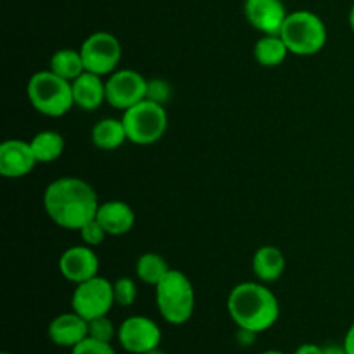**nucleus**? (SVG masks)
Listing matches in <instances>:
<instances>
[{
	"label": "nucleus",
	"instance_id": "1",
	"mask_svg": "<svg viewBox=\"0 0 354 354\" xmlns=\"http://www.w3.org/2000/svg\"><path fill=\"white\" fill-rule=\"evenodd\" d=\"M99 197L95 189L78 176H61L47 185L44 207L52 221L66 230H76L97 216Z\"/></svg>",
	"mask_w": 354,
	"mask_h": 354
},
{
	"label": "nucleus",
	"instance_id": "2",
	"mask_svg": "<svg viewBox=\"0 0 354 354\" xmlns=\"http://www.w3.org/2000/svg\"><path fill=\"white\" fill-rule=\"evenodd\" d=\"M227 310L237 328L261 334L280 318V303L272 289L263 282H242L230 290Z\"/></svg>",
	"mask_w": 354,
	"mask_h": 354
},
{
	"label": "nucleus",
	"instance_id": "3",
	"mask_svg": "<svg viewBox=\"0 0 354 354\" xmlns=\"http://www.w3.org/2000/svg\"><path fill=\"white\" fill-rule=\"evenodd\" d=\"M154 289L158 311L166 324L183 325L192 318L196 290L185 273L171 268Z\"/></svg>",
	"mask_w": 354,
	"mask_h": 354
},
{
	"label": "nucleus",
	"instance_id": "4",
	"mask_svg": "<svg viewBox=\"0 0 354 354\" xmlns=\"http://www.w3.org/2000/svg\"><path fill=\"white\" fill-rule=\"evenodd\" d=\"M28 100L37 113L48 118H61L75 107L71 82L50 69L31 75L26 85Z\"/></svg>",
	"mask_w": 354,
	"mask_h": 354
},
{
	"label": "nucleus",
	"instance_id": "5",
	"mask_svg": "<svg viewBox=\"0 0 354 354\" xmlns=\"http://www.w3.org/2000/svg\"><path fill=\"white\" fill-rule=\"evenodd\" d=\"M280 37L289 47L290 54L310 57L322 52L327 44V26L318 14L311 10L289 12Z\"/></svg>",
	"mask_w": 354,
	"mask_h": 354
},
{
	"label": "nucleus",
	"instance_id": "6",
	"mask_svg": "<svg viewBox=\"0 0 354 354\" xmlns=\"http://www.w3.org/2000/svg\"><path fill=\"white\" fill-rule=\"evenodd\" d=\"M121 120H123L128 140L137 145L156 144L165 137L168 130L166 107L147 99L123 111Z\"/></svg>",
	"mask_w": 354,
	"mask_h": 354
},
{
	"label": "nucleus",
	"instance_id": "7",
	"mask_svg": "<svg viewBox=\"0 0 354 354\" xmlns=\"http://www.w3.org/2000/svg\"><path fill=\"white\" fill-rule=\"evenodd\" d=\"M116 304L113 292V282L97 275L93 279L78 283L73 290L71 308L85 320L106 317Z\"/></svg>",
	"mask_w": 354,
	"mask_h": 354
},
{
	"label": "nucleus",
	"instance_id": "8",
	"mask_svg": "<svg viewBox=\"0 0 354 354\" xmlns=\"http://www.w3.org/2000/svg\"><path fill=\"white\" fill-rule=\"evenodd\" d=\"M85 71L95 73L99 76H109L118 69L121 62V44L109 31H95L83 40L82 47Z\"/></svg>",
	"mask_w": 354,
	"mask_h": 354
},
{
	"label": "nucleus",
	"instance_id": "9",
	"mask_svg": "<svg viewBox=\"0 0 354 354\" xmlns=\"http://www.w3.org/2000/svg\"><path fill=\"white\" fill-rule=\"evenodd\" d=\"M147 97V78L135 69H116L106 80V102L118 111H127Z\"/></svg>",
	"mask_w": 354,
	"mask_h": 354
},
{
	"label": "nucleus",
	"instance_id": "10",
	"mask_svg": "<svg viewBox=\"0 0 354 354\" xmlns=\"http://www.w3.org/2000/svg\"><path fill=\"white\" fill-rule=\"evenodd\" d=\"M118 342L130 354H145L161 346V328L152 318L133 315L121 322L118 327Z\"/></svg>",
	"mask_w": 354,
	"mask_h": 354
},
{
	"label": "nucleus",
	"instance_id": "11",
	"mask_svg": "<svg viewBox=\"0 0 354 354\" xmlns=\"http://www.w3.org/2000/svg\"><path fill=\"white\" fill-rule=\"evenodd\" d=\"M100 259L95 249L90 245H73L68 248L59 258V272L68 282L78 283L99 275Z\"/></svg>",
	"mask_w": 354,
	"mask_h": 354
},
{
	"label": "nucleus",
	"instance_id": "12",
	"mask_svg": "<svg viewBox=\"0 0 354 354\" xmlns=\"http://www.w3.org/2000/svg\"><path fill=\"white\" fill-rule=\"evenodd\" d=\"M244 16L263 35H280L287 12L282 0H244Z\"/></svg>",
	"mask_w": 354,
	"mask_h": 354
},
{
	"label": "nucleus",
	"instance_id": "13",
	"mask_svg": "<svg viewBox=\"0 0 354 354\" xmlns=\"http://www.w3.org/2000/svg\"><path fill=\"white\" fill-rule=\"evenodd\" d=\"M38 165L31 144L19 138H10L0 145V175L6 178H23Z\"/></svg>",
	"mask_w": 354,
	"mask_h": 354
},
{
	"label": "nucleus",
	"instance_id": "14",
	"mask_svg": "<svg viewBox=\"0 0 354 354\" xmlns=\"http://www.w3.org/2000/svg\"><path fill=\"white\" fill-rule=\"evenodd\" d=\"M48 339L59 348L73 349L88 337V320L75 311L61 313L48 324Z\"/></svg>",
	"mask_w": 354,
	"mask_h": 354
},
{
	"label": "nucleus",
	"instance_id": "15",
	"mask_svg": "<svg viewBox=\"0 0 354 354\" xmlns=\"http://www.w3.org/2000/svg\"><path fill=\"white\" fill-rule=\"evenodd\" d=\"M95 218L100 221L109 237L127 235L135 227V220H137L133 207L124 201L118 199L100 203Z\"/></svg>",
	"mask_w": 354,
	"mask_h": 354
},
{
	"label": "nucleus",
	"instance_id": "16",
	"mask_svg": "<svg viewBox=\"0 0 354 354\" xmlns=\"http://www.w3.org/2000/svg\"><path fill=\"white\" fill-rule=\"evenodd\" d=\"M104 76L95 75V73L85 71L73 80V100L75 107L83 111H97L104 102H106V80Z\"/></svg>",
	"mask_w": 354,
	"mask_h": 354
},
{
	"label": "nucleus",
	"instance_id": "17",
	"mask_svg": "<svg viewBox=\"0 0 354 354\" xmlns=\"http://www.w3.org/2000/svg\"><path fill=\"white\" fill-rule=\"evenodd\" d=\"M286 256L275 245H261L252 256V272L263 283L277 282L286 272Z\"/></svg>",
	"mask_w": 354,
	"mask_h": 354
},
{
	"label": "nucleus",
	"instance_id": "18",
	"mask_svg": "<svg viewBox=\"0 0 354 354\" xmlns=\"http://www.w3.org/2000/svg\"><path fill=\"white\" fill-rule=\"evenodd\" d=\"M92 144L100 151H116L128 140L123 120L116 118H102L92 128Z\"/></svg>",
	"mask_w": 354,
	"mask_h": 354
},
{
	"label": "nucleus",
	"instance_id": "19",
	"mask_svg": "<svg viewBox=\"0 0 354 354\" xmlns=\"http://www.w3.org/2000/svg\"><path fill=\"white\" fill-rule=\"evenodd\" d=\"M290 54L280 35H263L254 45V59L263 68H277Z\"/></svg>",
	"mask_w": 354,
	"mask_h": 354
},
{
	"label": "nucleus",
	"instance_id": "20",
	"mask_svg": "<svg viewBox=\"0 0 354 354\" xmlns=\"http://www.w3.org/2000/svg\"><path fill=\"white\" fill-rule=\"evenodd\" d=\"M31 149L35 152L38 165H48V162L57 161L62 156L66 147V140L59 131L55 130H41L30 140Z\"/></svg>",
	"mask_w": 354,
	"mask_h": 354
},
{
	"label": "nucleus",
	"instance_id": "21",
	"mask_svg": "<svg viewBox=\"0 0 354 354\" xmlns=\"http://www.w3.org/2000/svg\"><path fill=\"white\" fill-rule=\"evenodd\" d=\"M48 69L55 73L61 78L73 82L78 78L82 73H85V64H83V57L80 48H59L52 54L50 62H48Z\"/></svg>",
	"mask_w": 354,
	"mask_h": 354
},
{
	"label": "nucleus",
	"instance_id": "22",
	"mask_svg": "<svg viewBox=\"0 0 354 354\" xmlns=\"http://www.w3.org/2000/svg\"><path fill=\"white\" fill-rule=\"evenodd\" d=\"M169 270L171 268L165 256L158 254V252H144L135 265V273H137L138 280L152 287L158 286L168 275Z\"/></svg>",
	"mask_w": 354,
	"mask_h": 354
},
{
	"label": "nucleus",
	"instance_id": "23",
	"mask_svg": "<svg viewBox=\"0 0 354 354\" xmlns=\"http://www.w3.org/2000/svg\"><path fill=\"white\" fill-rule=\"evenodd\" d=\"M113 292H114V301H116L118 306L121 308H130L133 306L135 301L138 297V289L137 282L130 277H121V279L114 280L113 282Z\"/></svg>",
	"mask_w": 354,
	"mask_h": 354
},
{
	"label": "nucleus",
	"instance_id": "24",
	"mask_svg": "<svg viewBox=\"0 0 354 354\" xmlns=\"http://www.w3.org/2000/svg\"><path fill=\"white\" fill-rule=\"evenodd\" d=\"M88 337L95 339L100 342H113L114 337H118V328L114 327L113 320L109 317H99L88 322Z\"/></svg>",
	"mask_w": 354,
	"mask_h": 354
},
{
	"label": "nucleus",
	"instance_id": "25",
	"mask_svg": "<svg viewBox=\"0 0 354 354\" xmlns=\"http://www.w3.org/2000/svg\"><path fill=\"white\" fill-rule=\"evenodd\" d=\"M78 234L83 244L90 245V248H97V245H100L107 237H109L97 218H93V220H90L88 223L83 225V227L78 230Z\"/></svg>",
	"mask_w": 354,
	"mask_h": 354
},
{
	"label": "nucleus",
	"instance_id": "26",
	"mask_svg": "<svg viewBox=\"0 0 354 354\" xmlns=\"http://www.w3.org/2000/svg\"><path fill=\"white\" fill-rule=\"evenodd\" d=\"M171 85L162 78H152L147 80V97L145 99L152 100L156 104H161L166 107V104L171 99Z\"/></svg>",
	"mask_w": 354,
	"mask_h": 354
},
{
	"label": "nucleus",
	"instance_id": "27",
	"mask_svg": "<svg viewBox=\"0 0 354 354\" xmlns=\"http://www.w3.org/2000/svg\"><path fill=\"white\" fill-rule=\"evenodd\" d=\"M71 354H116L109 342H100L92 337H86L78 346L71 349Z\"/></svg>",
	"mask_w": 354,
	"mask_h": 354
},
{
	"label": "nucleus",
	"instance_id": "28",
	"mask_svg": "<svg viewBox=\"0 0 354 354\" xmlns=\"http://www.w3.org/2000/svg\"><path fill=\"white\" fill-rule=\"evenodd\" d=\"M256 337H258V334L252 330H248V328H239L237 335H235V339H237V342L241 346H252Z\"/></svg>",
	"mask_w": 354,
	"mask_h": 354
},
{
	"label": "nucleus",
	"instance_id": "29",
	"mask_svg": "<svg viewBox=\"0 0 354 354\" xmlns=\"http://www.w3.org/2000/svg\"><path fill=\"white\" fill-rule=\"evenodd\" d=\"M294 354H324V348L318 344H311V342H306V344H301L299 348L294 351Z\"/></svg>",
	"mask_w": 354,
	"mask_h": 354
},
{
	"label": "nucleus",
	"instance_id": "30",
	"mask_svg": "<svg viewBox=\"0 0 354 354\" xmlns=\"http://www.w3.org/2000/svg\"><path fill=\"white\" fill-rule=\"evenodd\" d=\"M342 344H344V348L348 349L349 354H354V324L348 328V332H346V337Z\"/></svg>",
	"mask_w": 354,
	"mask_h": 354
},
{
	"label": "nucleus",
	"instance_id": "31",
	"mask_svg": "<svg viewBox=\"0 0 354 354\" xmlns=\"http://www.w3.org/2000/svg\"><path fill=\"white\" fill-rule=\"evenodd\" d=\"M324 354H349V353H348V349L344 348V344H341V346L332 344V346H325Z\"/></svg>",
	"mask_w": 354,
	"mask_h": 354
},
{
	"label": "nucleus",
	"instance_id": "32",
	"mask_svg": "<svg viewBox=\"0 0 354 354\" xmlns=\"http://www.w3.org/2000/svg\"><path fill=\"white\" fill-rule=\"evenodd\" d=\"M349 26H351V30L354 33V3H353L351 10H349Z\"/></svg>",
	"mask_w": 354,
	"mask_h": 354
},
{
	"label": "nucleus",
	"instance_id": "33",
	"mask_svg": "<svg viewBox=\"0 0 354 354\" xmlns=\"http://www.w3.org/2000/svg\"><path fill=\"white\" fill-rule=\"evenodd\" d=\"M259 354H286V353L277 351V349H268V351H263V353H259Z\"/></svg>",
	"mask_w": 354,
	"mask_h": 354
},
{
	"label": "nucleus",
	"instance_id": "34",
	"mask_svg": "<svg viewBox=\"0 0 354 354\" xmlns=\"http://www.w3.org/2000/svg\"><path fill=\"white\" fill-rule=\"evenodd\" d=\"M145 354H165V353H162L161 349L158 348V349H152V351H149V353H145Z\"/></svg>",
	"mask_w": 354,
	"mask_h": 354
},
{
	"label": "nucleus",
	"instance_id": "35",
	"mask_svg": "<svg viewBox=\"0 0 354 354\" xmlns=\"http://www.w3.org/2000/svg\"><path fill=\"white\" fill-rule=\"evenodd\" d=\"M2 354H12V353H7V351H3Z\"/></svg>",
	"mask_w": 354,
	"mask_h": 354
}]
</instances>
